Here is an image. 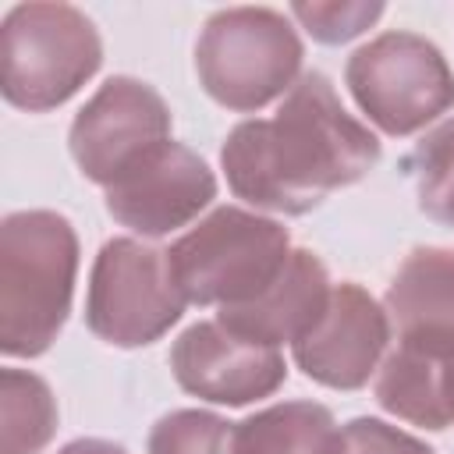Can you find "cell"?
<instances>
[{"instance_id":"15","label":"cell","mask_w":454,"mask_h":454,"mask_svg":"<svg viewBox=\"0 0 454 454\" xmlns=\"http://www.w3.org/2000/svg\"><path fill=\"white\" fill-rule=\"evenodd\" d=\"M376 401L383 411L422 426V429H447L454 426L443 397H440V376H436V362L426 355H415L408 348H394L380 369H376Z\"/></svg>"},{"instance_id":"16","label":"cell","mask_w":454,"mask_h":454,"mask_svg":"<svg viewBox=\"0 0 454 454\" xmlns=\"http://www.w3.org/2000/svg\"><path fill=\"white\" fill-rule=\"evenodd\" d=\"M57 397L28 369L0 372V454H39L57 433Z\"/></svg>"},{"instance_id":"3","label":"cell","mask_w":454,"mask_h":454,"mask_svg":"<svg viewBox=\"0 0 454 454\" xmlns=\"http://www.w3.org/2000/svg\"><path fill=\"white\" fill-rule=\"evenodd\" d=\"M305 46L291 21L273 7L213 11L195 43L202 92L238 114H255L284 99L301 71Z\"/></svg>"},{"instance_id":"14","label":"cell","mask_w":454,"mask_h":454,"mask_svg":"<svg viewBox=\"0 0 454 454\" xmlns=\"http://www.w3.org/2000/svg\"><path fill=\"white\" fill-rule=\"evenodd\" d=\"M333 411L319 401H280L234 422V454H337Z\"/></svg>"},{"instance_id":"1","label":"cell","mask_w":454,"mask_h":454,"mask_svg":"<svg viewBox=\"0 0 454 454\" xmlns=\"http://www.w3.org/2000/svg\"><path fill=\"white\" fill-rule=\"evenodd\" d=\"M380 156V138L344 110L323 71H305L273 117L234 124L220 145L231 192L284 216H305L330 192L358 184Z\"/></svg>"},{"instance_id":"9","label":"cell","mask_w":454,"mask_h":454,"mask_svg":"<svg viewBox=\"0 0 454 454\" xmlns=\"http://www.w3.org/2000/svg\"><path fill=\"white\" fill-rule=\"evenodd\" d=\"M170 372L177 387L199 401L245 408L284 387L287 362L280 348L248 340L220 319H199L174 340Z\"/></svg>"},{"instance_id":"19","label":"cell","mask_w":454,"mask_h":454,"mask_svg":"<svg viewBox=\"0 0 454 454\" xmlns=\"http://www.w3.org/2000/svg\"><path fill=\"white\" fill-rule=\"evenodd\" d=\"M383 4L380 0H298L291 4V18L323 46H340L355 35H362L365 28H372L383 18Z\"/></svg>"},{"instance_id":"12","label":"cell","mask_w":454,"mask_h":454,"mask_svg":"<svg viewBox=\"0 0 454 454\" xmlns=\"http://www.w3.org/2000/svg\"><path fill=\"white\" fill-rule=\"evenodd\" d=\"M397 348L443 362L454 351V248H411L383 298Z\"/></svg>"},{"instance_id":"6","label":"cell","mask_w":454,"mask_h":454,"mask_svg":"<svg viewBox=\"0 0 454 454\" xmlns=\"http://www.w3.org/2000/svg\"><path fill=\"white\" fill-rule=\"evenodd\" d=\"M358 110L390 138H408L454 106V71L443 50L419 32H383L344 64Z\"/></svg>"},{"instance_id":"11","label":"cell","mask_w":454,"mask_h":454,"mask_svg":"<svg viewBox=\"0 0 454 454\" xmlns=\"http://www.w3.org/2000/svg\"><path fill=\"white\" fill-rule=\"evenodd\" d=\"M390 340L387 309L355 280H340L316 326L291 344L294 365L319 387L358 390L380 369Z\"/></svg>"},{"instance_id":"17","label":"cell","mask_w":454,"mask_h":454,"mask_svg":"<svg viewBox=\"0 0 454 454\" xmlns=\"http://www.w3.org/2000/svg\"><path fill=\"white\" fill-rule=\"evenodd\" d=\"M419 209L436 223L454 227V117L436 124L408 156Z\"/></svg>"},{"instance_id":"22","label":"cell","mask_w":454,"mask_h":454,"mask_svg":"<svg viewBox=\"0 0 454 454\" xmlns=\"http://www.w3.org/2000/svg\"><path fill=\"white\" fill-rule=\"evenodd\" d=\"M436 376H440L443 408H447V415H450V422H454V351H450L443 362H436Z\"/></svg>"},{"instance_id":"2","label":"cell","mask_w":454,"mask_h":454,"mask_svg":"<svg viewBox=\"0 0 454 454\" xmlns=\"http://www.w3.org/2000/svg\"><path fill=\"white\" fill-rule=\"evenodd\" d=\"M78 234L64 213L18 209L0 223V351L39 358L67 323Z\"/></svg>"},{"instance_id":"5","label":"cell","mask_w":454,"mask_h":454,"mask_svg":"<svg viewBox=\"0 0 454 454\" xmlns=\"http://www.w3.org/2000/svg\"><path fill=\"white\" fill-rule=\"evenodd\" d=\"M4 99L28 114L67 103L103 64L92 18L71 4H18L0 25Z\"/></svg>"},{"instance_id":"7","label":"cell","mask_w":454,"mask_h":454,"mask_svg":"<svg viewBox=\"0 0 454 454\" xmlns=\"http://www.w3.org/2000/svg\"><path fill=\"white\" fill-rule=\"evenodd\" d=\"M181 294L167 252L138 238L103 241L85 291V326L114 348H145L181 316Z\"/></svg>"},{"instance_id":"13","label":"cell","mask_w":454,"mask_h":454,"mask_svg":"<svg viewBox=\"0 0 454 454\" xmlns=\"http://www.w3.org/2000/svg\"><path fill=\"white\" fill-rule=\"evenodd\" d=\"M330 291L333 284L323 259L309 248H291L280 277L259 298L234 309H220L216 319L248 340L280 348L301 340L316 326L330 301Z\"/></svg>"},{"instance_id":"18","label":"cell","mask_w":454,"mask_h":454,"mask_svg":"<svg viewBox=\"0 0 454 454\" xmlns=\"http://www.w3.org/2000/svg\"><path fill=\"white\" fill-rule=\"evenodd\" d=\"M149 454H234V422L202 408H177L149 429Z\"/></svg>"},{"instance_id":"10","label":"cell","mask_w":454,"mask_h":454,"mask_svg":"<svg viewBox=\"0 0 454 454\" xmlns=\"http://www.w3.org/2000/svg\"><path fill=\"white\" fill-rule=\"evenodd\" d=\"M213 199L216 174L195 149L174 138L103 188L106 213L142 238H163L192 223Z\"/></svg>"},{"instance_id":"8","label":"cell","mask_w":454,"mask_h":454,"mask_svg":"<svg viewBox=\"0 0 454 454\" xmlns=\"http://www.w3.org/2000/svg\"><path fill=\"white\" fill-rule=\"evenodd\" d=\"M170 128H174L170 106L149 82L131 74H114L74 114L67 145L78 170L92 184L110 188L138 160L167 145Z\"/></svg>"},{"instance_id":"21","label":"cell","mask_w":454,"mask_h":454,"mask_svg":"<svg viewBox=\"0 0 454 454\" xmlns=\"http://www.w3.org/2000/svg\"><path fill=\"white\" fill-rule=\"evenodd\" d=\"M57 454H128L121 443L114 440H99V436H82V440H71L64 443Z\"/></svg>"},{"instance_id":"4","label":"cell","mask_w":454,"mask_h":454,"mask_svg":"<svg viewBox=\"0 0 454 454\" xmlns=\"http://www.w3.org/2000/svg\"><path fill=\"white\" fill-rule=\"evenodd\" d=\"M291 255V234L280 220L216 206L170 248V273L192 305L234 309L259 298L284 270Z\"/></svg>"},{"instance_id":"20","label":"cell","mask_w":454,"mask_h":454,"mask_svg":"<svg viewBox=\"0 0 454 454\" xmlns=\"http://www.w3.org/2000/svg\"><path fill=\"white\" fill-rule=\"evenodd\" d=\"M337 454H436L426 440L383 422V419H351L337 433Z\"/></svg>"}]
</instances>
